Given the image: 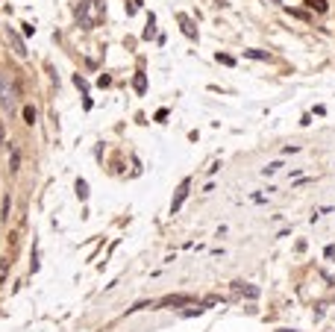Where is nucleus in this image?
<instances>
[{
  "label": "nucleus",
  "mask_w": 335,
  "mask_h": 332,
  "mask_svg": "<svg viewBox=\"0 0 335 332\" xmlns=\"http://www.w3.org/2000/svg\"><path fill=\"white\" fill-rule=\"evenodd\" d=\"M103 3L100 0H82L79 6H77V18H79V24L85 26V29H91V26H97L100 21H103Z\"/></svg>",
  "instance_id": "obj_1"
},
{
  "label": "nucleus",
  "mask_w": 335,
  "mask_h": 332,
  "mask_svg": "<svg viewBox=\"0 0 335 332\" xmlns=\"http://www.w3.org/2000/svg\"><path fill=\"white\" fill-rule=\"evenodd\" d=\"M18 85H15V79L9 77V74H0V106L12 115L15 109H18Z\"/></svg>",
  "instance_id": "obj_2"
},
{
  "label": "nucleus",
  "mask_w": 335,
  "mask_h": 332,
  "mask_svg": "<svg viewBox=\"0 0 335 332\" xmlns=\"http://www.w3.org/2000/svg\"><path fill=\"white\" fill-rule=\"evenodd\" d=\"M6 41L12 44V50H15V56H21V59H26V47H24V38L15 32V29H6Z\"/></svg>",
  "instance_id": "obj_3"
},
{
  "label": "nucleus",
  "mask_w": 335,
  "mask_h": 332,
  "mask_svg": "<svg viewBox=\"0 0 335 332\" xmlns=\"http://www.w3.org/2000/svg\"><path fill=\"white\" fill-rule=\"evenodd\" d=\"M185 194H188V179L180 185V191H177V200H174V209H180L182 206V200H185Z\"/></svg>",
  "instance_id": "obj_4"
},
{
  "label": "nucleus",
  "mask_w": 335,
  "mask_h": 332,
  "mask_svg": "<svg viewBox=\"0 0 335 332\" xmlns=\"http://www.w3.org/2000/svg\"><path fill=\"white\" fill-rule=\"evenodd\" d=\"M185 303H191V297H165L162 300V306H185Z\"/></svg>",
  "instance_id": "obj_5"
},
{
  "label": "nucleus",
  "mask_w": 335,
  "mask_h": 332,
  "mask_svg": "<svg viewBox=\"0 0 335 332\" xmlns=\"http://www.w3.org/2000/svg\"><path fill=\"white\" fill-rule=\"evenodd\" d=\"M306 6L309 9H315V12H327L330 6H327V0H306Z\"/></svg>",
  "instance_id": "obj_6"
},
{
  "label": "nucleus",
  "mask_w": 335,
  "mask_h": 332,
  "mask_svg": "<svg viewBox=\"0 0 335 332\" xmlns=\"http://www.w3.org/2000/svg\"><path fill=\"white\" fill-rule=\"evenodd\" d=\"M24 121H26V124H35V109H32V106L24 109Z\"/></svg>",
  "instance_id": "obj_7"
},
{
  "label": "nucleus",
  "mask_w": 335,
  "mask_h": 332,
  "mask_svg": "<svg viewBox=\"0 0 335 332\" xmlns=\"http://www.w3.org/2000/svg\"><path fill=\"white\" fill-rule=\"evenodd\" d=\"M6 274H9V259H0V282L6 280Z\"/></svg>",
  "instance_id": "obj_8"
},
{
  "label": "nucleus",
  "mask_w": 335,
  "mask_h": 332,
  "mask_svg": "<svg viewBox=\"0 0 335 332\" xmlns=\"http://www.w3.org/2000/svg\"><path fill=\"white\" fill-rule=\"evenodd\" d=\"M9 209H12V203H9V197H6V200H3V221L9 218Z\"/></svg>",
  "instance_id": "obj_9"
},
{
  "label": "nucleus",
  "mask_w": 335,
  "mask_h": 332,
  "mask_svg": "<svg viewBox=\"0 0 335 332\" xmlns=\"http://www.w3.org/2000/svg\"><path fill=\"white\" fill-rule=\"evenodd\" d=\"M0 141H3V121H0Z\"/></svg>",
  "instance_id": "obj_10"
},
{
  "label": "nucleus",
  "mask_w": 335,
  "mask_h": 332,
  "mask_svg": "<svg viewBox=\"0 0 335 332\" xmlns=\"http://www.w3.org/2000/svg\"><path fill=\"white\" fill-rule=\"evenodd\" d=\"M271 3H280V0H271Z\"/></svg>",
  "instance_id": "obj_11"
}]
</instances>
